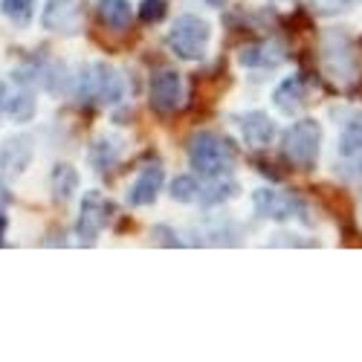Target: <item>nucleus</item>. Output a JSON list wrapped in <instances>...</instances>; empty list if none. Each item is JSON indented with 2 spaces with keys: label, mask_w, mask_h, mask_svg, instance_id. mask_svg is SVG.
<instances>
[{
  "label": "nucleus",
  "mask_w": 362,
  "mask_h": 362,
  "mask_svg": "<svg viewBox=\"0 0 362 362\" xmlns=\"http://www.w3.org/2000/svg\"><path fill=\"white\" fill-rule=\"evenodd\" d=\"M6 99H9V84L0 81V116H6Z\"/></svg>",
  "instance_id": "cd10ccee"
},
{
  "label": "nucleus",
  "mask_w": 362,
  "mask_h": 362,
  "mask_svg": "<svg viewBox=\"0 0 362 362\" xmlns=\"http://www.w3.org/2000/svg\"><path fill=\"white\" fill-rule=\"evenodd\" d=\"M310 9L316 15H325V18H339V15H348L354 12L362 0H308Z\"/></svg>",
  "instance_id": "b1692460"
},
{
  "label": "nucleus",
  "mask_w": 362,
  "mask_h": 362,
  "mask_svg": "<svg viewBox=\"0 0 362 362\" xmlns=\"http://www.w3.org/2000/svg\"><path fill=\"white\" fill-rule=\"evenodd\" d=\"M308 105V81L301 78V73H293L281 78L273 90V107L281 116H298V110Z\"/></svg>",
  "instance_id": "2eb2a0df"
},
{
  "label": "nucleus",
  "mask_w": 362,
  "mask_h": 362,
  "mask_svg": "<svg viewBox=\"0 0 362 362\" xmlns=\"http://www.w3.org/2000/svg\"><path fill=\"white\" fill-rule=\"evenodd\" d=\"M203 4H206V6H223L226 0H203Z\"/></svg>",
  "instance_id": "7c9ffc66"
},
{
  "label": "nucleus",
  "mask_w": 362,
  "mask_h": 362,
  "mask_svg": "<svg viewBox=\"0 0 362 362\" xmlns=\"http://www.w3.org/2000/svg\"><path fill=\"white\" fill-rule=\"evenodd\" d=\"M322 139H325V131L316 119H298V122H293L281 134V151L296 168L310 171L319 163Z\"/></svg>",
  "instance_id": "39448f33"
},
{
  "label": "nucleus",
  "mask_w": 362,
  "mask_h": 362,
  "mask_svg": "<svg viewBox=\"0 0 362 362\" xmlns=\"http://www.w3.org/2000/svg\"><path fill=\"white\" fill-rule=\"evenodd\" d=\"M125 154V139L119 134H99L87 148V163L96 171H110Z\"/></svg>",
  "instance_id": "dca6fc26"
},
{
  "label": "nucleus",
  "mask_w": 362,
  "mask_h": 362,
  "mask_svg": "<svg viewBox=\"0 0 362 362\" xmlns=\"http://www.w3.org/2000/svg\"><path fill=\"white\" fill-rule=\"evenodd\" d=\"M148 99L151 107L157 113H174L186 105V81L177 70L163 67L151 76V87H148Z\"/></svg>",
  "instance_id": "1a4fd4ad"
},
{
  "label": "nucleus",
  "mask_w": 362,
  "mask_h": 362,
  "mask_svg": "<svg viewBox=\"0 0 362 362\" xmlns=\"http://www.w3.org/2000/svg\"><path fill=\"white\" fill-rule=\"evenodd\" d=\"M157 238V244H165V247H183V240H180V235L168 226H154V232H151Z\"/></svg>",
  "instance_id": "bb28decb"
},
{
  "label": "nucleus",
  "mask_w": 362,
  "mask_h": 362,
  "mask_svg": "<svg viewBox=\"0 0 362 362\" xmlns=\"http://www.w3.org/2000/svg\"><path fill=\"white\" fill-rule=\"evenodd\" d=\"M6 200H9V192H6V186H4V183H0V209L6 206Z\"/></svg>",
  "instance_id": "c756f323"
},
{
  "label": "nucleus",
  "mask_w": 362,
  "mask_h": 362,
  "mask_svg": "<svg viewBox=\"0 0 362 362\" xmlns=\"http://www.w3.org/2000/svg\"><path fill=\"white\" fill-rule=\"evenodd\" d=\"M41 26L52 35H78L81 33V0H47L41 9Z\"/></svg>",
  "instance_id": "9b49d317"
},
{
  "label": "nucleus",
  "mask_w": 362,
  "mask_h": 362,
  "mask_svg": "<svg viewBox=\"0 0 362 362\" xmlns=\"http://www.w3.org/2000/svg\"><path fill=\"white\" fill-rule=\"evenodd\" d=\"M238 194H240V186L232 180V174H226V177H212V180H206V183L200 186L197 206H203V209H218V206L235 200Z\"/></svg>",
  "instance_id": "6ab92c4d"
},
{
  "label": "nucleus",
  "mask_w": 362,
  "mask_h": 362,
  "mask_svg": "<svg viewBox=\"0 0 362 362\" xmlns=\"http://www.w3.org/2000/svg\"><path fill=\"white\" fill-rule=\"evenodd\" d=\"M287 62V49L279 41H258L238 49V64L244 70H279Z\"/></svg>",
  "instance_id": "4468645a"
},
{
  "label": "nucleus",
  "mask_w": 362,
  "mask_h": 362,
  "mask_svg": "<svg viewBox=\"0 0 362 362\" xmlns=\"http://www.w3.org/2000/svg\"><path fill=\"white\" fill-rule=\"evenodd\" d=\"M163 186H165V171H163V165H160L157 160L145 163V165L136 171L134 183L128 186V206H134V209L154 206L157 197H160V192H163Z\"/></svg>",
  "instance_id": "f8f14e48"
},
{
  "label": "nucleus",
  "mask_w": 362,
  "mask_h": 362,
  "mask_svg": "<svg viewBox=\"0 0 362 362\" xmlns=\"http://www.w3.org/2000/svg\"><path fill=\"white\" fill-rule=\"evenodd\" d=\"M165 0H142L139 4V18L145 21V23H157V21H163L165 18Z\"/></svg>",
  "instance_id": "393cba45"
},
{
  "label": "nucleus",
  "mask_w": 362,
  "mask_h": 362,
  "mask_svg": "<svg viewBox=\"0 0 362 362\" xmlns=\"http://www.w3.org/2000/svg\"><path fill=\"white\" fill-rule=\"evenodd\" d=\"M6 229H9V218L4 215V209H0V244H4V238H6Z\"/></svg>",
  "instance_id": "c85d7f7f"
},
{
  "label": "nucleus",
  "mask_w": 362,
  "mask_h": 362,
  "mask_svg": "<svg viewBox=\"0 0 362 362\" xmlns=\"http://www.w3.org/2000/svg\"><path fill=\"white\" fill-rule=\"evenodd\" d=\"M200 180L194 177V174H180V177H174L171 183H168V194H171V200H177V203H197V197H200Z\"/></svg>",
  "instance_id": "5701e85b"
},
{
  "label": "nucleus",
  "mask_w": 362,
  "mask_h": 362,
  "mask_svg": "<svg viewBox=\"0 0 362 362\" xmlns=\"http://www.w3.org/2000/svg\"><path fill=\"white\" fill-rule=\"evenodd\" d=\"M35 163V136L33 134H12L0 142V174L9 183L21 180L29 165Z\"/></svg>",
  "instance_id": "9d476101"
},
{
  "label": "nucleus",
  "mask_w": 362,
  "mask_h": 362,
  "mask_svg": "<svg viewBox=\"0 0 362 362\" xmlns=\"http://www.w3.org/2000/svg\"><path fill=\"white\" fill-rule=\"evenodd\" d=\"M38 12V0H0V15L18 29H26Z\"/></svg>",
  "instance_id": "412c9836"
},
{
  "label": "nucleus",
  "mask_w": 362,
  "mask_h": 362,
  "mask_svg": "<svg viewBox=\"0 0 362 362\" xmlns=\"http://www.w3.org/2000/svg\"><path fill=\"white\" fill-rule=\"evenodd\" d=\"M337 119V160L334 171L345 183H362V110L354 107H337L330 110Z\"/></svg>",
  "instance_id": "7ed1b4c3"
},
{
  "label": "nucleus",
  "mask_w": 362,
  "mask_h": 362,
  "mask_svg": "<svg viewBox=\"0 0 362 362\" xmlns=\"http://www.w3.org/2000/svg\"><path fill=\"white\" fill-rule=\"evenodd\" d=\"M113 212H116V206L102 192H96V189L84 192L81 203H78V218H76V226H73L78 244L93 247L99 240V235L105 232V226L110 223Z\"/></svg>",
  "instance_id": "6e6552de"
},
{
  "label": "nucleus",
  "mask_w": 362,
  "mask_h": 362,
  "mask_svg": "<svg viewBox=\"0 0 362 362\" xmlns=\"http://www.w3.org/2000/svg\"><path fill=\"white\" fill-rule=\"evenodd\" d=\"M35 113H38V90L33 84H18V90L6 99V116L15 125H26L35 119Z\"/></svg>",
  "instance_id": "f3484780"
},
{
  "label": "nucleus",
  "mask_w": 362,
  "mask_h": 362,
  "mask_svg": "<svg viewBox=\"0 0 362 362\" xmlns=\"http://www.w3.org/2000/svg\"><path fill=\"white\" fill-rule=\"evenodd\" d=\"M186 154H189V165L203 180L226 177L235 171V163H238V148L218 131H197L189 139Z\"/></svg>",
  "instance_id": "f03ea898"
},
{
  "label": "nucleus",
  "mask_w": 362,
  "mask_h": 362,
  "mask_svg": "<svg viewBox=\"0 0 362 362\" xmlns=\"http://www.w3.org/2000/svg\"><path fill=\"white\" fill-rule=\"evenodd\" d=\"M212 38H215L212 23L194 12L177 15L165 33V44L180 62H203L209 49H212Z\"/></svg>",
  "instance_id": "20e7f679"
},
{
  "label": "nucleus",
  "mask_w": 362,
  "mask_h": 362,
  "mask_svg": "<svg viewBox=\"0 0 362 362\" xmlns=\"http://www.w3.org/2000/svg\"><path fill=\"white\" fill-rule=\"evenodd\" d=\"M99 18L113 33H122L134 21V6L131 0H99Z\"/></svg>",
  "instance_id": "aec40b11"
},
{
  "label": "nucleus",
  "mask_w": 362,
  "mask_h": 362,
  "mask_svg": "<svg viewBox=\"0 0 362 362\" xmlns=\"http://www.w3.org/2000/svg\"><path fill=\"white\" fill-rule=\"evenodd\" d=\"M276 4H290V0H276Z\"/></svg>",
  "instance_id": "2f4dec72"
},
{
  "label": "nucleus",
  "mask_w": 362,
  "mask_h": 362,
  "mask_svg": "<svg viewBox=\"0 0 362 362\" xmlns=\"http://www.w3.org/2000/svg\"><path fill=\"white\" fill-rule=\"evenodd\" d=\"M78 186H81V177H78V171L70 163L52 165V171H49V192H52V200L58 206L70 203L78 194Z\"/></svg>",
  "instance_id": "a211bd4d"
},
{
  "label": "nucleus",
  "mask_w": 362,
  "mask_h": 362,
  "mask_svg": "<svg viewBox=\"0 0 362 362\" xmlns=\"http://www.w3.org/2000/svg\"><path fill=\"white\" fill-rule=\"evenodd\" d=\"M70 96L81 105L116 107L125 99V76L107 62H90L78 73H73Z\"/></svg>",
  "instance_id": "f257e3e1"
},
{
  "label": "nucleus",
  "mask_w": 362,
  "mask_h": 362,
  "mask_svg": "<svg viewBox=\"0 0 362 362\" xmlns=\"http://www.w3.org/2000/svg\"><path fill=\"white\" fill-rule=\"evenodd\" d=\"M235 128L240 134V139H244L250 148H267L273 145L276 136H279V125L276 119L264 113V110H244L235 116Z\"/></svg>",
  "instance_id": "ddd939ff"
},
{
  "label": "nucleus",
  "mask_w": 362,
  "mask_h": 362,
  "mask_svg": "<svg viewBox=\"0 0 362 362\" xmlns=\"http://www.w3.org/2000/svg\"><path fill=\"white\" fill-rule=\"evenodd\" d=\"M203 235L209 238L206 244H218V247H235V244H240V232H238V226H235L232 221H226V218L209 221V226H206Z\"/></svg>",
  "instance_id": "4be33fe9"
},
{
  "label": "nucleus",
  "mask_w": 362,
  "mask_h": 362,
  "mask_svg": "<svg viewBox=\"0 0 362 362\" xmlns=\"http://www.w3.org/2000/svg\"><path fill=\"white\" fill-rule=\"evenodd\" d=\"M269 247H310V240H298L293 232H276L269 238Z\"/></svg>",
  "instance_id": "a878e982"
},
{
  "label": "nucleus",
  "mask_w": 362,
  "mask_h": 362,
  "mask_svg": "<svg viewBox=\"0 0 362 362\" xmlns=\"http://www.w3.org/2000/svg\"><path fill=\"white\" fill-rule=\"evenodd\" d=\"M322 70L325 76L339 84V87H351L359 76H356V52L351 38L342 29H327L322 35Z\"/></svg>",
  "instance_id": "0eeeda50"
},
{
  "label": "nucleus",
  "mask_w": 362,
  "mask_h": 362,
  "mask_svg": "<svg viewBox=\"0 0 362 362\" xmlns=\"http://www.w3.org/2000/svg\"><path fill=\"white\" fill-rule=\"evenodd\" d=\"M252 212L261 221L273 223H310V209L308 203L284 189H255L252 192Z\"/></svg>",
  "instance_id": "423d86ee"
}]
</instances>
